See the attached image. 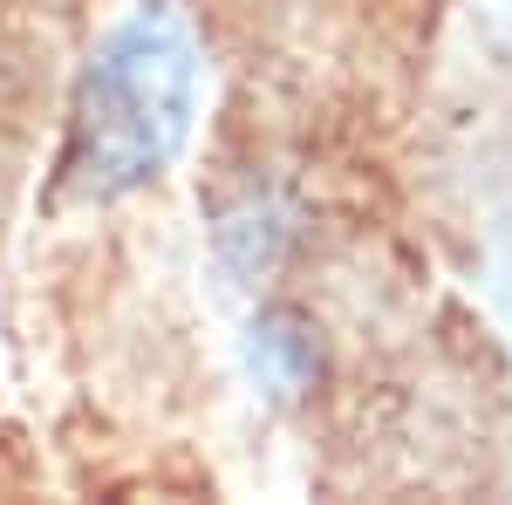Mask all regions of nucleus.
Returning a JSON list of instances; mask_svg holds the SVG:
<instances>
[{"label":"nucleus","mask_w":512,"mask_h":505,"mask_svg":"<svg viewBox=\"0 0 512 505\" xmlns=\"http://www.w3.org/2000/svg\"><path fill=\"white\" fill-rule=\"evenodd\" d=\"M198 103V55L171 7H144L82 62L62 144V192L82 205L130 198L178 157Z\"/></svg>","instance_id":"obj_1"},{"label":"nucleus","mask_w":512,"mask_h":505,"mask_svg":"<svg viewBox=\"0 0 512 505\" xmlns=\"http://www.w3.org/2000/svg\"><path fill=\"white\" fill-rule=\"evenodd\" d=\"M246 355H253L260 389H274V396H308L321 383V328L294 308H260Z\"/></svg>","instance_id":"obj_2"}]
</instances>
